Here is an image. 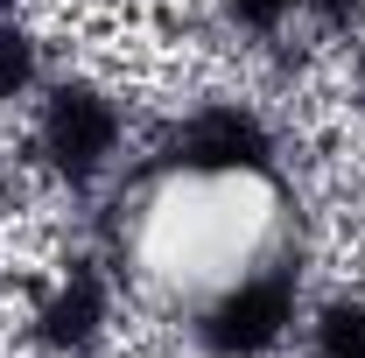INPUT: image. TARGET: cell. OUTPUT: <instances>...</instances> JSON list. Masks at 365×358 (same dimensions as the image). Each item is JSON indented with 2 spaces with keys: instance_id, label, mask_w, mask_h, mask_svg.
Instances as JSON below:
<instances>
[{
  "instance_id": "cell-1",
  "label": "cell",
  "mask_w": 365,
  "mask_h": 358,
  "mask_svg": "<svg viewBox=\"0 0 365 358\" xmlns=\"http://www.w3.org/2000/svg\"><path fill=\"white\" fill-rule=\"evenodd\" d=\"M127 253L155 288L204 302L225 281H239L281 253V190H274V176L162 169L155 190L140 197Z\"/></svg>"
},
{
  "instance_id": "cell-2",
  "label": "cell",
  "mask_w": 365,
  "mask_h": 358,
  "mask_svg": "<svg viewBox=\"0 0 365 358\" xmlns=\"http://www.w3.org/2000/svg\"><path fill=\"white\" fill-rule=\"evenodd\" d=\"M36 155L63 190H98L127 162V98L106 78H49L36 113Z\"/></svg>"
},
{
  "instance_id": "cell-3",
  "label": "cell",
  "mask_w": 365,
  "mask_h": 358,
  "mask_svg": "<svg viewBox=\"0 0 365 358\" xmlns=\"http://www.w3.org/2000/svg\"><path fill=\"white\" fill-rule=\"evenodd\" d=\"M295 316H302V260L295 246H281L253 274L190 302V344L204 358H267L274 344H288Z\"/></svg>"
},
{
  "instance_id": "cell-4",
  "label": "cell",
  "mask_w": 365,
  "mask_h": 358,
  "mask_svg": "<svg viewBox=\"0 0 365 358\" xmlns=\"http://www.w3.org/2000/svg\"><path fill=\"white\" fill-rule=\"evenodd\" d=\"M162 169H197V176H274V127L246 98H204L182 113Z\"/></svg>"
},
{
  "instance_id": "cell-5",
  "label": "cell",
  "mask_w": 365,
  "mask_h": 358,
  "mask_svg": "<svg viewBox=\"0 0 365 358\" xmlns=\"http://www.w3.org/2000/svg\"><path fill=\"white\" fill-rule=\"evenodd\" d=\"M113 330V281L98 260H71L36 302V344L49 358H91Z\"/></svg>"
},
{
  "instance_id": "cell-6",
  "label": "cell",
  "mask_w": 365,
  "mask_h": 358,
  "mask_svg": "<svg viewBox=\"0 0 365 358\" xmlns=\"http://www.w3.org/2000/svg\"><path fill=\"white\" fill-rule=\"evenodd\" d=\"M29 91H43V43L29 21L0 14V106H21Z\"/></svg>"
},
{
  "instance_id": "cell-7",
  "label": "cell",
  "mask_w": 365,
  "mask_h": 358,
  "mask_svg": "<svg viewBox=\"0 0 365 358\" xmlns=\"http://www.w3.org/2000/svg\"><path fill=\"white\" fill-rule=\"evenodd\" d=\"M309 358H365V295H330L309 316Z\"/></svg>"
},
{
  "instance_id": "cell-8",
  "label": "cell",
  "mask_w": 365,
  "mask_h": 358,
  "mask_svg": "<svg viewBox=\"0 0 365 358\" xmlns=\"http://www.w3.org/2000/svg\"><path fill=\"white\" fill-rule=\"evenodd\" d=\"M14 7H21V0H0V14H14Z\"/></svg>"
}]
</instances>
